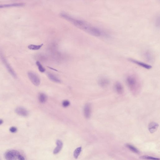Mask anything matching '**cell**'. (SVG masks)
Wrapping results in <instances>:
<instances>
[{"instance_id":"cell-1","label":"cell","mask_w":160,"mask_h":160,"mask_svg":"<svg viewBox=\"0 0 160 160\" xmlns=\"http://www.w3.org/2000/svg\"><path fill=\"white\" fill-rule=\"evenodd\" d=\"M126 82L129 88L132 92L137 91L140 88V81L134 75H128L126 78Z\"/></svg>"},{"instance_id":"cell-2","label":"cell","mask_w":160,"mask_h":160,"mask_svg":"<svg viewBox=\"0 0 160 160\" xmlns=\"http://www.w3.org/2000/svg\"><path fill=\"white\" fill-rule=\"evenodd\" d=\"M5 157L7 160H25V159L19 152L17 150H11L8 151L5 153Z\"/></svg>"},{"instance_id":"cell-3","label":"cell","mask_w":160,"mask_h":160,"mask_svg":"<svg viewBox=\"0 0 160 160\" xmlns=\"http://www.w3.org/2000/svg\"><path fill=\"white\" fill-rule=\"evenodd\" d=\"M28 74L30 80L34 86H38L40 85L41 80L37 75L32 72H29Z\"/></svg>"},{"instance_id":"cell-4","label":"cell","mask_w":160,"mask_h":160,"mask_svg":"<svg viewBox=\"0 0 160 160\" xmlns=\"http://www.w3.org/2000/svg\"><path fill=\"white\" fill-rule=\"evenodd\" d=\"M0 57L4 65H5L8 71V72L10 73V74L12 75L13 77L15 78H16L17 77L15 71H14L12 68L10 66V64L8 63L7 60L5 59V58L2 54H1L0 55Z\"/></svg>"},{"instance_id":"cell-5","label":"cell","mask_w":160,"mask_h":160,"mask_svg":"<svg viewBox=\"0 0 160 160\" xmlns=\"http://www.w3.org/2000/svg\"><path fill=\"white\" fill-rule=\"evenodd\" d=\"M129 60L131 62L136 64L139 66L143 68L144 69H147V70H150L152 68L151 65L146 64V63H144L143 62L137 60L130 58L129 59Z\"/></svg>"},{"instance_id":"cell-6","label":"cell","mask_w":160,"mask_h":160,"mask_svg":"<svg viewBox=\"0 0 160 160\" xmlns=\"http://www.w3.org/2000/svg\"><path fill=\"white\" fill-rule=\"evenodd\" d=\"M110 80L105 77H101L99 79L98 83L99 86L102 88L107 87L110 84Z\"/></svg>"},{"instance_id":"cell-7","label":"cell","mask_w":160,"mask_h":160,"mask_svg":"<svg viewBox=\"0 0 160 160\" xmlns=\"http://www.w3.org/2000/svg\"><path fill=\"white\" fill-rule=\"evenodd\" d=\"M15 112L17 115L24 117L28 116L29 112L26 109L22 107H19L16 108Z\"/></svg>"},{"instance_id":"cell-8","label":"cell","mask_w":160,"mask_h":160,"mask_svg":"<svg viewBox=\"0 0 160 160\" xmlns=\"http://www.w3.org/2000/svg\"><path fill=\"white\" fill-rule=\"evenodd\" d=\"M25 5L24 3H15L11 4H0V9L13 7H20L24 6Z\"/></svg>"},{"instance_id":"cell-9","label":"cell","mask_w":160,"mask_h":160,"mask_svg":"<svg viewBox=\"0 0 160 160\" xmlns=\"http://www.w3.org/2000/svg\"><path fill=\"white\" fill-rule=\"evenodd\" d=\"M114 87L115 91L118 94H122L124 92V87L119 82H116Z\"/></svg>"},{"instance_id":"cell-10","label":"cell","mask_w":160,"mask_h":160,"mask_svg":"<svg viewBox=\"0 0 160 160\" xmlns=\"http://www.w3.org/2000/svg\"><path fill=\"white\" fill-rule=\"evenodd\" d=\"M91 111V105L89 103H87L84 108V114L86 118H89L90 117Z\"/></svg>"},{"instance_id":"cell-11","label":"cell","mask_w":160,"mask_h":160,"mask_svg":"<svg viewBox=\"0 0 160 160\" xmlns=\"http://www.w3.org/2000/svg\"><path fill=\"white\" fill-rule=\"evenodd\" d=\"M159 126L158 124L155 122L150 123L148 126L149 131L151 133H154L158 128Z\"/></svg>"},{"instance_id":"cell-12","label":"cell","mask_w":160,"mask_h":160,"mask_svg":"<svg viewBox=\"0 0 160 160\" xmlns=\"http://www.w3.org/2000/svg\"><path fill=\"white\" fill-rule=\"evenodd\" d=\"M144 56L146 60L148 62H152L154 60V56L150 51H145L144 53Z\"/></svg>"},{"instance_id":"cell-13","label":"cell","mask_w":160,"mask_h":160,"mask_svg":"<svg viewBox=\"0 0 160 160\" xmlns=\"http://www.w3.org/2000/svg\"><path fill=\"white\" fill-rule=\"evenodd\" d=\"M57 146L56 147L54 151V154H55L58 153L60 151L63 147V143L60 140H57L56 142Z\"/></svg>"},{"instance_id":"cell-14","label":"cell","mask_w":160,"mask_h":160,"mask_svg":"<svg viewBox=\"0 0 160 160\" xmlns=\"http://www.w3.org/2000/svg\"><path fill=\"white\" fill-rule=\"evenodd\" d=\"M47 75H48L49 79L51 81L57 83L61 82V80L58 78L56 76H55V75L50 73H47Z\"/></svg>"},{"instance_id":"cell-15","label":"cell","mask_w":160,"mask_h":160,"mask_svg":"<svg viewBox=\"0 0 160 160\" xmlns=\"http://www.w3.org/2000/svg\"><path fill=\"white\" fill-rule=\"evenodd\" d=\"M126 146L130 150H131L132 152H133V153L136 154H139L140 153L139 150L136 148L135 147L132 145L127 144L126 145Z\"/></svg>"},{"instance_id":"cell-16","label":"cell","mask_w":160,"mask_h":160,"mask_svg":"<svg viewBox=\"0 0 160 160\" xmlns=\"http://www.w3.org/2000/svg\"><path fill=\"white\" fill-rule=\"evenodd\" d=\"M43 45V44L38 45H35L30 44L28 46V48L30 50H38L41 49Z\"/></svg>"},{"instance_id":"cell-17","label":"cell","mask_w":160,"mask_h":160,"mask_svg":"<svg viewBox=\"0 0 160 160\" xmlns=\"http://www.w3.org/2000/svg\"><path fill=\"white\" fill-rule=\"evenodd\" d=\"M39 101L41 103H44L46 101V96L45 94H43V93H41V94H39Z\"/></svg>"},{"instance_id":"cell-18","label":"cell","mask_w":160,"mask_h":160,"mask_svg":"<svg viewBox=\"0 0 160 160\" xmlns=\"http://www.w3.org/2000/svg\"><path fill=\"white\" fill-rule=\"evenodd\" d=\"M82 148L81 147H78L75 150L74 152V154H73V155H74V156L75 159H77L78 158V156H79V155L80 153V152L81 151Z\"/></svg>"},{"instance_id":"cell-19","label":"cell","mask_w":160,"mask_h":160,"mask_svg":"<svg viewBox=\"0 0 160 160\" xmlns=\"http://www.w3.org/2000/svg\"><path fill=\"white\" fill-rule=\"evenodd\" d=\"M39 71H40V72L41 73H44L45 71V69L42 66V64L40 63V62L39 61H37L36 62Z\"/></svg>"},{"instance_id":"cell-20","label":"cell","mask_w":160,"mask_h":160,"mask_svg":"<svg viewBox=\"0 0 160 160\" xmlns=\"http://www.w3.org/2000/svg\"><path fill=\"white\" fill-rule=\"evenodd\" d=\"M140 158L144 160H160L159 159L156 158L151 156H141L140 157Z\"/></svg>"},{"instance_id":"cell-21","label":"cell","mask_w":160,"mask_h":160,"mask_svg":"<svg viewBox=\"0 0 160 160\" xmlns=\"http://www.w3.org/2000/svg\"><path fill=\"white\" fill-rule=\"evenodd\" d=\"M17 128L15 127H12L10 129V131L12 133H15L17 131Z\"/></svg>"},{"instance_id":"cell-22","label":"cell","mask_w":160,"mask_h":160,"mask_svg":"<svg viewBox=\"0 0 160 160\" xmlns=\"http://www.w3.org/2000/svg\"><path fill=\"white\" fill-rule=\"evenodd\" d=\"M62 104L63 106L65 107L68 106L70 105V103L68 101H65L63 102Z\"/></svg>"},{"instance_id":"cell-23","label":"cell","mask_w":160,"mask_h":160,"mask_svg":"<svg viewBox=\"0 0 160 160\" xmlns=\"http://www.w3.org/2000/svg\"><path fill=\"white\" fill-rule=\"evenodd\" d=\"M3 123V120L2 119H0V125H1Z\"/></svg>"}]
</instances>
